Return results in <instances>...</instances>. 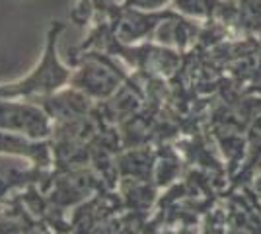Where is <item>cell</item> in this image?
Returning <instances> with one entry per match:
<instances>
[{
    "mask_svg": "<svg viewBox=\"0 0 261 234\" xmlns=\"http://www.w3.org/2000/svg\"><path fill=\"white\" fill-rule=\"evenodd\" d=\"M172 0H123L125 6L130 8H139V10H164L166 4H170Z\"/></svg>",
    "mask_w": 261,
    "mask_h": 234,
    "instance_id": "6da1fadb",
    "label": "cell"
}]
</instances>
